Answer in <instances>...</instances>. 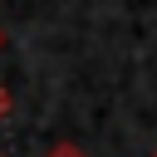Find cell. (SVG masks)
Instances as JSON below:
<instances>
[{
	"label": "cell",
	"mask_w": 157,
	"mask_h": 157,
	"mask_svg": "<svg viewBox=\"0 0 157 157\" xmlns=\"http://www.w3.org/2000/svg\"><path fill=\"white\" fill-rule=\"evenodd\" d=\"M44 157H88V152H83V147H74V142H59V147H49Z\"/></svg>",
	"instance_id": "obj_1"
},
{
	"label": "cell",
	"mask_w": 157,
	"mask_h": 157,
	"mask_svg": "<svg viewBox=\"0 0 157 157\" xmlns=\"http://www.w3.org/2000/svg\"><path fill=\"white\" fill-rule=\"evenodd\" d=\"M10 118V93H5V83H0V123Z\"/></svg>",
	"instance_id": "obj_2"
},
{
	"label": "cell",
	"mask_w": 157,
	"mask_h": 157,
	"mask_svg": "<svg viewBox=\"0 0 157 157\" xmlns=\"http://www.w3.org/2000/svg\"><path fill=\"white\" fill-rule=\"evenodd\" d=\"M0 44H5V34H0Z\"/></svg>",
	"instance_id": "obj_3"
},
{
	"label": "cell",
	"mask_w": 157,
	"mask_h": 157,
	"mask_svg": "<svg viewBox=\"0 0 157 157\" xmlns=\"http://www.w3.org/2000/svg\"><path fill=\"white\" fill-rule=\"evenodd\" d=\"M152 157H157V152H152Z\"/></svg>",
	"instance_id": "obj_4"
}]
</instances>
